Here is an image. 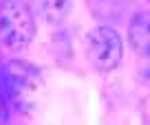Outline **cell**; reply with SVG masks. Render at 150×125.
I'll return each instance as SVG.
<instances>
[{"instance_id":"6da1fadb","label":"cell","mask_w":150,"mask_h":125,"mask_svg":"<svg viewBox=\"0 0 150 125\" xmlns=\"http://www.w3.org/2000/svg\"><path fill=\"white\" fill-rule=\"evenodd\" d=\"M35 35L31 7L24 0H0V42L9 51H22Z\"/></svg>"},{"instance_id":"7a4b0ae2","label":"cell","mask_w":150,"mask_h":125,"mask_svg":"<svg viewBox=\"0 0 150 125\" xmlns=\"http://www.w3.org/2000/svg\"><path fill=\"white\" fill-rule=\"evenodd\" d=\"M84 51L95 70L110 73L122 64V55H124L122 37L110 27H95L86 33Z\"/></svg>"},{"instance_id":"3957f363","label":"cell","mask_w":150,"mask_h":125,"mask_svg":"<svg viewBox=\"0 0 150 125\" xmlns=\"http://www.w3.org/2000/svg\"><path fill=\"white\" fill-rule=\"evenodd\" d=\"M5 90L16 103H22V99L31 97L35 92V75L24 64H11L5 75Z\"/></svg>"},{"instance_id":"277c9868","label":"cell","mask_w":150,"mask_h":125,"mask_svg":"<svg viewBox=\"0 0 150 125\" xmlns=\"http://www.w3.org/2000/svg\"><path fill=\"white\" fill-rule=\"evenodd\" d=\"M128 42L139 57L150 59V11H139L128 24Z\"/></svg>"},{"instance_id":"5b68a950","label":"cell","mask_w":150,"mask_h":125,"mask_svg":"<svg viewBox=\"0 0 150 125\" xmlns=\"http://www.w3.org/2000/svg\"><path fill=\"white\" fill-rule=\"evenodd\" d=\"M73 0H38V11L49 24H60L69 18Z\"/></svg>"}]
</instances>
